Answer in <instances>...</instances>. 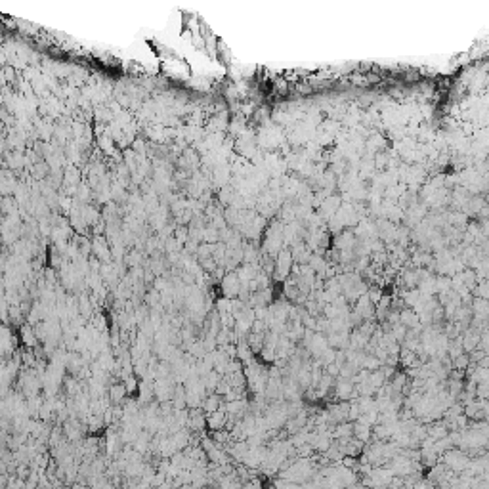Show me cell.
Returning <instances> with one entry per match:
<instances>
[{"instance_id": "7a4b0ae2", "label": "cell", "mask_w": 489, "mask_h": 489, "mask_svg": "<svg viewBox=\"0 0 489 489\" xmlns=\"http://www.w3.org/2000/svg\"><path fill=\"white\" fill-rule=\"evenodd\" d=\"M124 392H126L124 384H113L109 388V396L113 398V402H121V398L124 396Z\"/></svg>"}, {"instance_id": "6da1fadb", "label": "cell", "mask_w": 489, "mask_h": 489, "mask_svg": "<svg viewBox=\"0 0 489 489\" xmlns=\"http://www.w3.org/2000/svg\"><path fill=\"white\" fill-rule=\"evenodd\" d=\"M226 424H228V415L224 411L208 413V426L212 428V430H222Z\"/></svg>"}, {"instance_id": "3957f363", "label": "cell", "mask_w": 489, "mask_h": 489, "mask_svg": "<svg viewBox=\"0 0 489 489\" xmlns=\"http://www.w3.org/2000/svg\"><path fill=\"white\" fill-rule=\"evenodd\" d=\"M218 407H220V400H218V396H210V398H207V402H205V409H207V413H214V411H218Z\"/></svg>"}]
</instances>
